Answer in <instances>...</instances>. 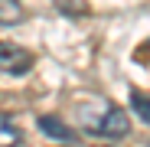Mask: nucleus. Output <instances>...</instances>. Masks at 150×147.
<instances>
[{
  "mask_svg": "<svg viewBox=\"0 0 150 147\" xmlns=\"http://www.w3.org/2000/svg\"><path fill=\"white\" fill-rule=\"evenodd\" d=\"M79 118H82V128L95 137L117 141V137H127V131H131L127 111L111 102H98V111H88V105H79Z\"/></svg>",
  "mask_w": 150,
  "mask_h": 147,
  "instance_id": "f257e3e1",
  "label": "nucleus"
},
{
  "mask_svg": "<svg viewBox=\"0 0 150 147\" xmlns=\"http://www.w3.org/2000/svg\"><path fill=\"white\" fill-rule=\"evenodd\" d=\"M30 65H33V56L23 46H13L7 39H0V72H7V75H23Z\"/></svg>",
  "mask_w": 150,
  "mask_h": 147,
  "instance_id": "f03ea898",
  "label": "nucleus"
},
{
  "mask_svg": "<svg viewBox=\"0 0 150 147\" xmlns=\"http://www.w3.org/2000/svg\"><path fill=\"white\" fill-rule=\"evenodd\" d=\"M23 144V128L16 124V118L0 114V147H20Z\"/></svg>",
  "mask_w": 150,
  "mask_h": 147,
  "instance_id": "7ed1b4c3",
  "label": "nucleus"
},
{
  "mask_svg": "<svg viewBox=\"0 0 150 147\" xmlns=\"http://www.w3.org/2000/svg\"><path fill=\"white\" fill-rule=\"evenodd\" d=\"M23 4L20 0H0V23L4 26H16V23H23Z\"/></svg>",
  "mask_w": 150,
  "mask_h": 147,
  "instance_id": "20e7f679",
  "label": "nucleus"
},
{
  "mask_svg": "<svg viewBox=\"0 0 150 147\" xmlns=\"http://www.w3.org/2000/svg\"><path fill=\"white\" fill-rule=\"evenodd\" d=\"M39 128H42V134H49V137H59V141H72V128H65L59 118H42V121H39Z\"/></svg>",
  "mask_w": 150,
  "mask_h": 147,
  "instance_id": "39448f33",
  "label": "nucleus"
},
{
  "mask_svg": "<svg viewBox=\"0 0 150 147\" xmlns=\"http://www.w3.org/2000/svg\"><path fill=\"white\" fill-rule=\"evenodd\" d=\"M131 105H134V111H137V114L147 121V124H150V98H147V95H140V92H134V95H131Z\"/></svg>",
  "mask_w": 150,
  "mask_h": 147,
  "instance_id": "423d86ee",
  "label": "nucleus"
},
{
  "mask_svg": "<svg viewBox=\"0 0 150 147\" xmlns=\"http://www.w3.org/2000/svg\"><path fill=\"white\" fill-rule=\"evenodd\" d=\"M65 147H111V144H65Z\"/></svg>",
  "mask_w": 150,
  "mask_h": 147,
  "instance_id": "0eeeda50",
  "label": "nucleus"
}]
</instances>
